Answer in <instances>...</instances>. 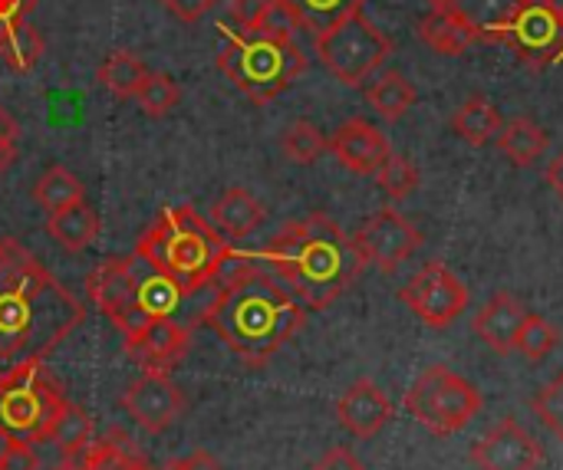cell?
Returning <instances> with one entry per match:
<instances>
[{
	"label": "cell",
	"mask_w": 563,
	"mask_h": 470,
	"mask_svg": "<svg viewBox=\"0 0 563 470\" xmlns=\"http://www.w3.org/2000/svg\"><path fill=\"white\" fill-rule=\"evenodd\" d=\"M280 148H284V155H287L294 165H313V161L330 148V142L323 138V132H320L313 122L297 119V122H290V125L284 128Z\"/></svg>",
	"instance_id": "d6a6232c"
},
{
	"label": "cell",
	"mask_w": 563,
	"mask_h": 470,
	"mask_svg": "<svg viewBox=\"0 0 563 470\" xmlns=\"http://www.w3.org/2000/svg\"><path fill=\"white\" fill-rule=\"evenodd\" d=\"M558 343H561V333L544 316L528 313V320L521 326V336H518V352L525 359H531V362H544L558 349Z\"/></svg>",
	"instance_id": "d590c367"
},
{
	"label": "cell",
	"mask_w": 563,
	"mask_h": 470,
	"mask_svg": "<svg viewBox=\"0 0 563 470\" xmlns=\"http://www.w3.org/2000/svg\"><path fill=\"white\" fill-rule=\"evenodd\" d=\"M264 260L307 310H327L366 270L356 240L320 211L284 224L264 250Z\"/></svg>",
	"instance_id": "3957f363"
},
{
	"label": "cell",
	"mask_w": 563,
	"mask_h": 470,
	"mask_svg": "<svg viewBox=\"0 0 563 470\" xmlns=\"http://www.w3.org/2000/svg\"><path fill=\"white\" fill-rule=\"evenodd\" d=\"M419 36L429 49L442 53V56H462L468 53L475 43H482V36L452 10H432L429 16L419 20Z\"/></svg>",
	"instance_id": "ffe728a7"
},
{
	"label": "cell",
	"mask_w": 563,
	"mask_h": 470,
	"mask_svg": "<svg viewBox=\"0 0 563 470\" xmlns=\"http://www.w3.org/2000/svg\"><path fill=\"white\" fill-rule=\"evenodd\" d=\"M218 69L254 105H267L303 76L307 56L294 40V23L274 10V16L257 30L224 26Z\"/></svg>",
	"instance_id": "277c9868"
},
{
	"label": "cell",
	"mask_w": 563,
	"mask_h": 470,
	"mask_svg": "<svg viewBox=\"0 0 563 470\" xmlns=\"http://www.w3.org/2000/svg\"><path fill=\"white\" fill-rule=\"evenodd\" d=\"M145 72H148V69H145V63H142L135 53H129V49H112V53L99 63V69H96V82H99L106 92H112L115 99H135V92H139Z\"/></svg>",
	"instance_id": "83f0119b"
},
{
	"label": "cell",
	"mask_w": 563,
	"mask_h": 470,
	"mask_svg": "<svg viewBox=\"0 0 563 470\" xmlns=\"http://www.w3.org/2000/svg\"><path fill=\"white\" fill-rule=\"evenodd\" d=\"M82 320L86 306L20 247L0 270V372L46 359Z\"/></svg>",
	"instance_id": "7a4b0ae2"
},
{
	"label": "cell",
	"mask_w": 563,
	"mask_h": 470,
	"mask_svg": "<svg viewBox=\"0 0 563 470\" xmlns=\"http://www.w3.org/2000/svg\"><path fill=\"white\" fill-rule=\"evenodd\" d=\"M426 3H429L432 10H449V7H452V0H426Z\"/></svg>",
	"instance_id": "c3c4849f"
},
{
	"label": "cell",
	"mask_w": 563,
	"mask_h": 470,
	"mask_svg": "<svg viewBox=\"0 0 563 470\" xmlns=\"http://www.w3.org/2000/svg\"><path fill=\"white\" fill-rule=\"evenodd\" d=\"M518 0H452V13H459L478 36L482 43H498L511 10Z\"/></svg>",
	"instance_id": "f546056e"
},
{
	"label": "cell",
	"mask_w": 563,
	"mask_h": 470,
	"mask_svg": "<svg viewBox=\"0 0 563 470\" xmlns=\"http://www.w3.org/2000/svg\"><path fill=\"white\" fill-rule=\"evenodd\" d=\"M366 99L376 115H383L386 122H399L416 105L419 92L399 69H386L373 79V86L366 89Z\"/></svg>",
	"instance_id": "484cf974"
},
{
	"label": "cell",
	"mask_w": 563,
	"mask_h": 470,
	"mask_svg": "<svg viewBox=\"0 0 563 470\" xmlns=\"http://www.w3.org/2000/svg\"><path fill=\"white\" fill-rule=\"evenodd\" d=\"M56 470H148L135 455H129L122 445L115 441H92L82 455L66 458V465Z\"/></svg>",
	"instance_id": "1f68e13d"
},
{
	"label": "cell",
	"mask_w": 563,
	"mask_h": 470,
	"mask_svg": "<svg viewBox=\"0 0 563 470\" xmlns=\"http://www.w3.org/2000/svg\"><path fill=\"white\" fill-rule=\"evenodd\" d=\"M330 152L336 155V161H340L346 171L363 175V178L376 175V171L383 168V161L393 155L389 138H386L373 122H366V119H360V115H356V119H346V122L333 132Z\"/></svg>",
	"instance_id": "2e32d148"
},
{
	"label": "cell",
	"mask_w": 563,
	"mask_h": 470,
	"mask_svg": "<svg viewBox=\"0 0 563 470\" xmlns=\"http://www.w3.org/2000/svg\"><path fill=\"white\" fill-rule=\"evenodd\" d=\"M178 96H181V89L175 86V79L168 72H145V79L135 92V102L145 115L165 119L178 105Z\"/></svg>",
	"instance_id": "836d02e7"
},
{
	"label": "cell",
	"mask_w": 563,
	"mask_h": 470,
	"mask_svg": "<svg viewBox=\"0 0 563 470\" xmlns=\"http://www.w3.org/2000/svg\"><path fill=\"white\" fill-rule=\"evenodd\" d=\"M399 300L429 329H449L468 310V287L442 260H432L406 283Z\"/></svg>",
	"instance_id": "30bf717a"
},
{
	"label": "cell",
	"mask_w": 563,
	"mask_h": 470,
	"mask_svg": "<svg viewBox=\"0 0 563 470\" xmlns=\"http://www.w3.org/2000/svg\"><path fill=\"white\" fill-rule=\"evenodd\" d=\"M544 178H548V184L558 191V198L563 201V152L548 165V171H544Z\"/></svg>",
	"instance_id": "ee69618b"
},
{
	"label": "cell",
	"mask_w": 563,
	"mask_h": 470,
	"mask_svg": "<svg viewBox=\"0 0 563 470\" xmlns=\"http://www.w3.org/2000/svg\"><path fill=\"white\" fill-rule=\"evenodd\" d=\"M356 247L366 260V267H376L383 273H396L419 247H422V231L409 224L399 211L383 208L373 214L360 231H356Z\"/></svg>",
	"instance_id": "8fae6325"
},
{
	"label": "cell",
	"mask_w": 563,
	"mask_h": 470,
	"mask_svg": "<svg viewBox=\"0 0 563 470\" xmlns=\"http://www.w3.org/2000/svg\"><path fill=\"white\" fill-rule=\"evenodd\" d=\"M336 422L353 435V438H376L389 422H393V402L386 392L369 382L356 379L340 399H336Z\"/></svg>",
	"instance_id": "e0dca14e"
},
{
	"label": "cell",
	"mask_w": 563,
	"mask_h": 470,
	"mask_svg": "<svg viewBox=\"0 0 563 470\" xmlns=\"http://www.w3.org/2000/svg\"><path fill=\"white\" fill-rule=\"evenodd\" d=\"M379 188L393 198V201H406L416 188H419V168L406 158V155H389L383 161V168L376 171Z\"/></svg>",
	"instance_id": "e575fe53"
},
{
	"label": "cell",
	"mask_w": 563,
	"mask_h": 470,
	"mask_svg": "<svg viewBox=\"0 0 563 470\" xmlns=\"http://www.w3.org/2000/svg\"><path fill=\"white\" fill-rule=\"evenodd\" d=\"M534 415L544 422L548 432H554V438L563 441V372H558L531 402Z\"/></svg>",
	"instance_id": "8d00e7d4"
},
{
	"label": "cell",
	"mask_w": 563,
	"mask_h": 470,
	"mask_svg": "<svg viewBox=\"0 0 563 470\" xmlns=\"http://www.w3.org/2000/svg\"><path fill=\"white\" fill-rule=\"evenodd\" d=\"M0 470H40V455L33 451V445H20L13 441L10 451L3 455Z\"/></svg>",
	"instance_id": "ab89813d"
},
{
	"label": "cell",
	"mask_w": 563,
	"mask_h": 470,
	"mask_svg": "<svg viewBox=\"0 0 563 470\" xmlns=\"http://www.w3.org/2000/svg\"><path fill=\"white\" fill-rule=\"evenodd\" d=\"M66 405L59 382L46 372L43 359L0 372V432L20 445L49 441V428Z\"/></svg>",
	"instance_id": "8992f818"
},
{
	"label": "cell",
	"mask_w": 563,
	"mask_h": 470,
	"mask_svg": "<svg viewBox=\"0 0 563 470\" xmlns=\"http://www.w3.org/2000/svg\"><path fill=\"white\" fill-rule=\"evenodd\" d=\"M49 441H53L66 458L82 455V451L92 445V418H89L79 405H73V402L66 399V405L59 409V415H56V422H53V428H49Z\"/></svg>",
	"instance_id": "4dcf8cb0"
},
{
	"label": "cell",
	"mask_w": 563,
	"mask_h": 470,
	"mask_svg": "<svg viewBox=\"0 0 563 470\" xmlns=\"http://www.w3.org/2000/svg\"><path fill=\"white\" fill-rule=\"evenodd\" d=\"M16 135H20V125H16V119H13L7 109H0V138H10V142H16Z\"/></svg>",
	"instance_id": "bcb514c9"
},
{
	"label": "cell",
	"mask_w": 563,
	"mask_h": 470,
	"mask_svg": "<svg viewBox=\"0 0 563 470\" xmlns=\"http://www.w3.org/2000/svg\"><path fill=\"white\" fill-rule=\"evenodd\" d=\"M554 7H558V10H561V13H563V0H554Z\"/></svg>",
	"instance_id": "f907efd6"
},
{
	"label": "cell",
	"mask_w": 563,
	"mask_h": 470,
	"mask_svg": "<svg viewBox=\"0 0 563 470\" xmlns=\"http://www.w3.org/2000/svg\"><path fill=\"white\" fill-rule=\"evenodd\" d=\"M498 46L515 49V56L531 69H548L563 56V13L554 0H518Z\"/></svg>",
	"instance_id": "9c48e42d"
},
{
	"label": "cell",
	"mask_w": 563,
	"mask_h": 470,
	"mask_svg": "<svg viewBox=\"0 0 563 470\" xmlns=\"http://www.w3.org/2000/svg\"><path fill=\"white\" fill-rule=\"evenodd\" d=\"M501 125H505V122H501L498 105H495L488 96H482V92L468 96V99L455 109V115H452V132H455L462 142L475 145V148L495 142L498 132H501Z\"/></svg>",
	"instance_id": "603a6c76"
},
{
	"label": "cell",
	"mask_w": 563,
	"mask_h": 470,
	"mask_svg": "<svg viewBox=\"0 0 563 470\" xmlns=\"http://www.w3.org/2000/svg\"><path fill=\"white\" fill-rule=\"evenodd\" d=\"M33 201L46 211V214H56L76 201H86V184L63 165H49L36 184H33Z\"/></svg>",
	"instance_id": "f1b7e54d"
},
{
	"label": "cell",
	"mask_w": 563,
	"mask_h": 470,
	"mask_svg": "<svg viewBox=\"0 0 563 470\" xmlns=\"http://www.w3.org/2000/svg\"><path fill=\"white\" fill-rule=\"evenodd\" d=\"M406 412L435 438H449L482 412V392L449 366H429L409 389Z\"/></svg>",
	"instance_id": "ba28073f"
},
{
	"label": "cell",
	"mask_w": 563,
	"mask_h": 470,
	"mask_svg": "<svg viewBox=\"0 0 563 470\" xmlns=\"http://www.w3.org/2000/svg\"><path fill=\"white\" fill-rule=\"evenodd\" d=\"M122 409L129 412V418L145 428L148 435H162L168 432L181 412H185V395L181 389L172 382L168 372H142L122 395Z\"/></svg>",
	"instance_id": "4fadbf2b"
},
{
	"label": "cell",
	"mask_w": 563,
	"mask_h": 470,
	"mask_svg": "<svg viewBox=\"0 0 563 470\" xmlns=\"http://www.w3.org/2000/svg\"><path fill=\"white\" fill-rule=\"evenodd\" d=\"M46 234L69 254H79L86 250L89 244H96L99 237V214L86 204V201H76L56 214H49L46 221Z\"/></svg>",
	"instance_id": "cb8c5ba5"
},
{
	"label": "cell",
	"mask_w": 563,
	"mask_h": 470,
	"mask_svg": "<svg viewBox=\"0 0 563 470\" xmlns=\"http://www.w3.org/2000/svg\"><path fill=\"white\" fill-rule=\"evenodd\" d=\"M16 250H20V244L13 237H0V270L16 257Z\"/></svg>",
	"instance_id": "7dc6e473"
},
{
	"label": "cell",
	"mask_w": 563,
	"mask_h": 470,
	"mask_svg": "<svg viewBox=\"0 0 563 470\" xmlns=\"http://www.w3.org/2000/svg\"><path fill=\"white\" fill-rule=\"evenodd\" d=\"M168 13H175L181 23H198L208 10H214L218 0H162Z\"/></svg>",
	"instance_id": "f35d334b"
},
{
	"label": "cell",
	"mask_w": 563,
	"mask_h": 470,
	"mask_svg": "<svg viewBox=\"0 0 563 470\" xmlns=\"http://www.w3.org/2000/svg\"><path fill=\"white\" fill-rule=\"evenodd\" d=\"M274 0H228V13L238 23V30H257L274 16Z\"/></svg>",
	"instance_id": "74e56055"
},
{
	"label": "cell",
	"mask_w": 563,
	"mask_h": 470,
	"mask_svg": "<svg viewBox=\"0 0 563 470\" xmlns=\"http://www.w3.org/2000/svg\"><path fill=\"white\" fill-rule=\"evenodd\" d=\"M135 254L155 270L168 273L185 290V296H191L218 280L234 247L195 208L178 204L155 217V224L139 237Z\"/></svg>",
	"instance_id": "5b68a950"
},
{
	"label": "cell",
	"mask_w": 563,
	"mask_h": 470,
	"mask_svg": "<svg viewBox=\"0 0 563 470\" xmlns=\"http://www.w3.org/2000/svg\"><path fill=\"white\" fill-rule=\"evenodd\" d=\"M472 461L482 470H538L544 465V448L528 428L505 418L472 448Z\"/></svg>",
	"instance_id": "5bb4252c"
},
{
	"label": "cell",
	"mask_w": 563,
	"mask_h": 470,
	"mask_svg": "<svg viewBox=\"0 0 563 470\" xmlns=\"http://www.w3.org/2000/svg\"><path fill=\"white\" fill-rule=\"evenodd\" d=\"M36 3L40 0H0V26L16 23V20H26L36 10Z\"/></svg>",
	"instance_id": "b9f144b4"
},
{
	"label": "cell",
	"mask_w": 563,
	"mask_h": 470,
	"mask_svg": "<svg viewBox=\"0 0 563 470\" xmlns=\"http://www.w3.org/2000/svg\"><path fill=\"white\" fill-rule=\"evenodd\" d=\"M175 468L178 470H221V465H218V458H211L208 451H195V455H188V458L175 461Z\"/></svg>",
	"instance_id": "7bdbcfd3"
},
{
	"label": "cell",
	"mask_w": 563,
	"mask_h": 470,
	"mask_svg": "<svg viewBox=\"0 0 563 470\" xmlns=\"http://www.w3.org/2000/svg\"><path fill=\"white\" fill-rule=\"evenodd\" d=\"M525 320H528V310L521 306V300H515L511 293H495L472 320V329L488 349H495L498 356H508L518 349Z\"/></svg>",
	"instance_id": "d6986e66"
},
{
	"label": "cell",
	"mask_w": 563,
	"mask_h": 470,
	"mask_svg": "<svg viewBox=\"0 0 563 470\" xmlns=\"http://www.w3.org/2000/svg\"><path fill=\"white\" fill-rule=\"evenodd\" d=\"M16 165V145L10 138H0V175Z\"/></svg>",
	"instance_id": "f6af8a7d"
},
{
	"label": "cell",
	"mask_w": 563,
	"mask_h": 470,
	"mask_svg": "<svg viewBox=\"0 0 563 470\" xmlns=\"http://www.w3.org/2000/svg\"><path fill=\"white\" fill-rule=\"evenodd\" d=\"M274 3L294 26L310 30L313 36H320L333 23L346 20L350 13H360L366 7V0H274Z\"/></svg>",
	"instance_id": "7402d4cb"
},
{
	"label": "cell",
	"mask_w": 563,
	"mask_h": 470,
	"mask_svg": "<svg viewBox=\"0 0 563 470\" xmlns=\"http://www.w3.org/2000/svg\"><path fill=\"white\" fill-rule=\"evenodd\" d=\"M218 296L201 320L247 366L264 369L307 323V306L247 254H231L218 273Z\"/></svg>",
	"instance_id": "6da1fadb"
},
{
	"label": "cell",
	"mask_w": 563,
	"mask_h": 470,
	"mask_svg": "<svg viewBox=\"0 0 563 470\" xmlns=\"http://www.w3.org/2000/svg\"><path fill=\"white\" fill-rule=\"evenodd\" d=\"M132 273H135V313H139V329L155 323V320H175L185 290L162 270H155L148 260L139 254L132 257Z\"/></svg>",
	"instance_id": "ac0fdd59"
},
{
	"label": "cell",
	"mask_w": 563,
	"mask_h": 470,
	"mask_svg": "<svg viewBox=\"0 0 563 470\" xmlns=\"http://www.w3.org/2000/svg\"><path fill=\"white\" fill-rule=\"evenodd\" d=\"M10 445H13V441H10V438H7V435L0 432V461H3V455L10 451Z\"/></svg>",
	"instance_id": "681fc988"
},
{
	"label": "cell",
	"mask_w": 563,
	"mask_h": 470,
	"mask_svg": "<svg viewBox=\"0 0 563 470\" xmlns=\"http://www.w3.org/2000/svg\"><path fill=\"white\" fill-rule=\"evenodd\" d=\"M191 349V329L178 320H155L125 336V352L145 372H172Z\"/></svg>",
	"instance_id": "9a60e30c"
},
{
	"label": "cell",
	"mask_w": 563,
	"mask_h": 470,
	"mask_svg": "<svg viewBox=\"0 0 563 470\" xmlns=\"http://www.w3.org/2000/svg\"><path fill=\"white\" fill-rule=\"evenodd\" d=\"M43 53H46V40L26 20H16V23L0 26V59L13 72H30L43 59Z\"/></svg>",
	"instance_id": "4316f807"
},
{
	"label": "cell",
	"mask_w": 563,
	"mask_h": 470,
	"mask_svg": "<svg viewBox=\"0 0 563 470\" xmlns=\"http://www.w3.org/2000/svg\"><path fill=\"white\" fill-rule=\"evenodd\" d=\"M548 142H551L548 132L528 115H518V119L505 122L501 132H498V148L515 168H531L548 152Z\"/></svg>",
	"instance_id": "d4e9b609"
},
{
	"label": "cell",
	"mask_w": 563,
	"mask_h": 470,
	"mask_svg": "<svg viewBox=\"0 0 563 470\" xmlns=\"http://www.w3.org/2000/svg\"><path fill=\"white\" fill-rule=\"evenodd\" d=\"M86 296L92 306L112 320L122 336L139 333V313H135V273L132 257H109L86 277Z\"/></svg>",
	"instance_id": "7c38bea8"
},
{
	"label": "cell",
	"mask_w": 563,
	"mask_h": 470,
	"mask_svg": "<svg viewBox=\"0 0 563 470\" xmlns=\"http://www.w3.org/2000/svg\"><path fill=\"white\" fill-rule=\"evenodd\" d=\"M313 43L320 63L350 89H360L393 56V36H386L363 10L333 23L313 36Z\"/></svg>",
	"instance_id": "52a82bcc"
},
{
	"label": "cell",
	"mask_w": 563,
	"mask_h": 470,
	"mask_svg": "<svg viewBox=\"0 0 563 470\" xmlns=\"http://www.w3.org/2000/svg\"><path fill=\"white\" fill-rule=\"evenodd\" d=\"M214 224L221 227L224 237H247L251 231H257L267 217V208L247 191V188H228L214 208H211Z\"/></svg>",
	"instance_id": "44dd1931"
},
{
	"label": "cell",
	"mask_w": 563,
	"mask_h": 470,
	"mask_svg": "<svg viewBox=\"0 0 563 470\" xmlns=\"http://www.w3.org/2000/svg\"><path fill=\"white\" fill-rule=\"evenodd\" d=\"M313 470H363V461L350 451V448H330Z\"/></svg>",
	"instance_id": "60d3db41"
}]
</instances>
